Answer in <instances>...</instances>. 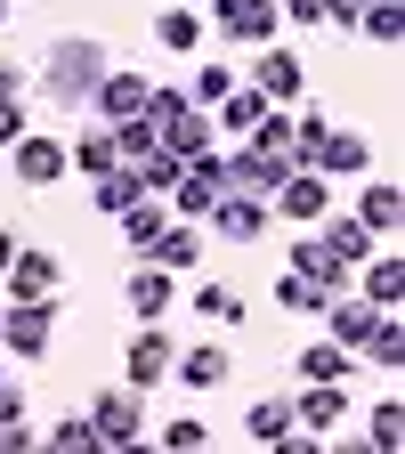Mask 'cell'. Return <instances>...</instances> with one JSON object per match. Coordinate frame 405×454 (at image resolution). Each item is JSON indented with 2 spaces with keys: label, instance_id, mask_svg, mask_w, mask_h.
<instances>
[{
  "label": "cell",
  "instance_id": "6da1fadb",
  "mask_svg": "<svg viewBox=\"0 0 405 454\" xmlns=\"http://www.w3.org/2000/svg\"><path fill=\"white\" fill-rule=\"evenodd\" d=\"M97 74H105V49H97L90 33H57V41L41 49V66H33V90H41L49 106L82 114V106L97 98Z\"/></svg>",
  "mask_w": 405,
  "mask_h": 454
},
{
  "label": "cell",
  "instance_id": "7a4b0ae2",
  "mask_svg": "<svg viewBox=\"0 0 405 454\" xmlns=\"http://www.w3.org/2000/svg\"><path fill=\"white\" fill-rule=\"evenodd\" d=\"M49 333H57V301H9V309H0V357L41 365L49 357Z\"/></svg>",
  "mask_w": 405,
  "mask_h": 454
},
{
  "label": "cell",
  "instance_id": "3957f363",
  "mask_svg": "<svg viewBox=\"0 0 405 454\" xmlns=\"http://www.w3.org/2000/svg\"><path fill=\"white\" fill-rule=\"evenodd\" d=\"M90 430H97V446H113V454H130L138 438H146V389H105L97 406H90Z\"/></svg>",
  "mask_w": 405,
  "mask_h": 454
},
{
  "label": "cell",
  "instance_id": "277c9868",
  "mask_svg": "<svg viewBox=\"0 0 405 454\" xmlns=\"http://www.w3.org/2000/svg\"><path fill=\"white\" fill-rule=\"evenodd\" d=\"M268 211L276 219H292V227H316L324 211H332V187H324V170H308V162H292L276 179V195H268Z\"/></svg>",
  "mask_w": 405,
  "mask_h": 454
},
{
  "label": "cell",
  "instance_id": "5b68a950",
  "mask_svg": "<svg viewBox=\"0 0 405 454\" xmlns=\"http://www.w3.org/2000/svg\"><path fill=\"white\" fill-rule=\"evenodd\" d=\"M211 25H219V41H227V49H260V41H276V33H284L276 0H211Z\"/></svg>",
  "mask_w": 405,
  "mask_h": 454
},
{
  "label": "cell",
  "instance_id": "8992f818",
  "mask_svg": "<svg viewBox=\"0 0 405 454\" xmlns=\"http://www.w3.org/2000/svg\"><path fill=\"white\" fill-rule=\"evenodd\" d=\"M252 90H260L268 106H300V98H308V66H300V49H284V41H260Z\"/></svg>",
  "mask_w": 405,
  "mask_h": 454
},
{
  "label": "cell",
  "instance_id": "52a82bcc",
  "mask_svg": "<svg viewBox=\"0 0 405 454\" xmlns=\"http://www.w3.org/2000/svg\"><path fill=\"white\" fill-rule=\"evenodd\" d=\"M203 227H211L219 244H260L268 227H276V211H268V195H219L203 211Z\"/></svg>",
  "mask_w": 405,
  "mask_h": 454
},
{
  "label": "cell",
  "instance_id": "ba28073f",
  "mask_svg": "<svg viewBox=\"0 0 405 454\" xmlns=\"http://www.w3.org/2000/svg\"><path fill=\"white\" fill-rule=\"evenodd\" d=\"M9 170H17V179L25 187H57V179H66V138H49V130H17L9 138Z\"/></svg>",
  "mask_w": 405,
  "mask_h": 454
},
{
  "label": "cell",
  "instance_id": "9c48e42d",
  "mask_svg": "<svg viewBox=\"0 0 405 454\" xmlns=\"http://www.w3.org/2000/svg\"><path fill=\"white\" fill-rule=\"evenodd\" d=\"M170 357H179V340H170L162 325H146V333H130V349H122V381L130 389H162V373H170Z\"/></svg>",
  "mask_w": 405,
  "mask_h": 454
},
{
  "label": "cell",
  "instance_id": "30bf717a",
  "mask_svg": "<svg viewBox=\"0 0 405 454\" xmlns=\"http://www.w3.org/2000/svg\"><path fill=\"white\" fill-rule=\"evenodd\" d=\"M357 414V397H349V381H308L300 397H292V422L300 430H316V438H332L340 422Z\"/></svg>",
  "mask_w": 405,
  "mask_h": 454
},
{
  "label": "cell",
  "instance_id": "8fae6325",
  "mask_svg": "<svg viewBox=\"0 0 405 454\" xmlns=\"http://www.w3.org/2000/svg\"><path fill=\"white\" fill-rule=\"evenodd\" d=\"M122 293H130V317H138V325H162L170 309H179V276H170L162 260H138Z\"/></svg>",
  "mask_w": 405,
  "mask_h": 454
},
{
  "label": "cell",
  "instance_id": "7c38bea8",
  "mask_svg": "<svg viewBox=\"0 0 405 454\" xmlns=\"http://www.w3.org/2000/svg\"><path fill=\"white\" fill-rule=\"evenodd\" d=\"M0 284H9V301H57V284H66V268H57V252H25L17 244V260L0 268Z\"/></svg>",
  "mask_w": 405,
  "mask_h": 454
},
{
  "label": "cell",
  "instance_id": "4fadbf2b",
  "mask_svg": "<svg viewBox=\"0 0 405 454\" xmlns=\"http://www.w3.org/2000/svg\"><path fill=\"white\" fill-rule=\"evenodd\" d=\"M292 268H300V276L316 284L324 301H332V293H349V284H357V268H349V260H332V244H324V236H292Z\"/></svg>",
  "mask_w": 405,
  "mask_h": 454
},
{
  "label": "cell",
  "instance_id": "5bb4252c",
  "mask_svg": "<svg viewBox=\"0 0 405 454\" xmlns=\"http://www.w3.org/2000/svg\"><path fill=\"white\" fill-rule=\"evenodd\" d=\"M146 90H154L146 74H122V66H105L90 106H97V122H130V114H146Z\"/></svg>",
  "mask_w": 405,
  "mask_h": 454
},
{
  "label": "cell",
  "instance_id": "9a60e30c",
  "mask_svg": "<svg viewBox=\"0 0 405 454\" xmlns=\"http://www.w3.org/2000/svg\"><path fill=\"white\" fill-rule=\"evenodd\" d=\"M170 373H179L187 389H227V373H236V349H227V340H195V349L170 357Z\"/></svg>",
  "mask_w": 405,
  "mask_h": 454
},
{
  "label": "cell",
  "instance_id": "2e32d148",
  "mask_svg": "<svg viewBox=\"0 0 405 454\" xmlns=\"http://www.w3.org/2000/svg\"><path fill=\"white\" fill-rule=\"evenodd\" d=\"M308 170H324V179H365V170H373V138H357V130H324V146H316Z\"/></svg>",
  "mask_w": 405,
  "mask_h": 454
},
{
  "label": "cell",
  "instance_id": "e0dca14e",
  "mask_svg": "<svg viewBox=\"0 0 405 454\" xmlns=\"http://www.w3.org/2000/svg\"><path fill=\"white\" fill-rule=\"evenodd\" d=\"M316 317L332 325V340H340V349H349V357H357V340L373 333V317H381V309H373V301H357V284H349V293H332V301H324Z\"/></svg>",
  "mask_w": 405,
  "mask_h": 454
},
{
  "label": "cell",
  "instance_id": "ac0fdd59",
  "mask_svg": "<svg viewBox=\"0 0 405 454\" xmlns=\"http://www.w3.org/2000/svg\"><path fill=\"white\" fill-rule=\"evenodd\" d=\"M113 219H122V244H130V252L146 260V252H154V236L170 227V203H162V195H138L130 211H113Z\"/></svg>",
  "mask_w": 405,
  "mask_h": 454
},
{
  "label": "cell",
  "instance_id": "d6986e66",
  "mask_svg": "<svg viewBox=\"0 0 405 454\" xmlns=\"http://www.w3.org/2000/svg\"><path fill=\"white\" fill-rule=\"evenodd\" d=\"M316 227H324V244H332V260H349V268H357V260H365V252L381 244V236H373V227L357 219V211H324Z\"/></svg>",
  "mask_w": 405,
  "mask_h": 454
},
{
  "label": "cell",
  "instance_id": "ffe728a7",
  "mask_svg": "<svg viewBox=\"0 0 405 454\" xmlns=\"http://www.w3.org/2000/svg\"><path fill=\"white\" fill-rule=\"evenodd\" d=\"M122 154H113V122H90L82 138H66V170H82V179H97V170H113Z\"/></svg>",
  "mask_w": 405,
  "mask_h": 454
},
{
  "label": "cell",
  "instance_id": "44dd1931",
  "mask_svg": "<svg viewBox=\"0 0 405 454\" xmlns=\"http://www.w3.org/2000/svg\"><path fill=\"white\" fill-rule=\"evenodd\" d=\"M162 146L179 154V162H195L203 146H219V130H211V106H187L179 122H162Z\"/></svg>",
  "mask_w": 405,
  "mask_h": 454
},
{
  "label": "cell",
  "instance_id": "7402d4cb",
  "mask_svg": "<svg viewBox=\"0 0 405 454\" xmlns=\"http://www.w3.org/2000/svg\"><path fill=\"white\" fill-rule=\"evenodd\" d=\"M357 268H365V276H357V284H365L357 301H373V309H397V293H405V260H389V252H365Z\"/></svg>",
  "mask_w": 405,
  "mask_h": 454
},
{
  "label": "cell",
  "instance_id": "603a6c76",
  "mask_svg": "<svg viewBox=\"0 0 405 454\" xmlns=\"http://www.w3.org/2000/svg\"><path fill=\"white\" fill-rule=\"evenodd\" d=\"M260 114H268V98L236 82V90H227V98L211 106V130H236V138H252V130H260Z\"/></svg>",
  "mask_w": 405,
  "mask_h": 454
},
{
  "label": "cell",
  "instance_id": "cb8c5ba5",
  "mask_svg": "<svg viewBox=\"0 0 405 454\" xmlns=\"http://www.w3.org/2000/svg\"><path fill=\"white\" fill-rule=\"evenodd\" d=\"M349 365H357V357L340 349V340H308V349L292 357V373H300V381H349Z\"/></svg>",
  "mask_w": 405,
  "mask_h": 454
},
{
  "label": "cell",
  "instance_id": "d4e9b609",
  "mask_svg": "<svg viewBox=\"0 0 405 454\" xmlns=\"http://www.w3.org/2000/svg\"><path fill=\"white\" fill-rule=\"evenodd\" d=\"M146 195V179H138V162H113V170H97V211L113 219V211H130Z\"/></svg>",
  "mask_w": 405,
  "mask_h": 454
},
{
  "label": "cell",
  "instance_id": "484cf974",
  "mask_svg": "<svg viewBox=\"0 0 405 454\" xmlns=\"http://www.w3.org/2000/svg\"><path fill=\"white\" fill-rule=\"evenodd\" d=\"M146 260H162L170 276H179V268H195V260H203V236H195V227H179V219H170L162 236H154V252H146Z\"/></svg>",
  "mask_w": 405,
  "mask_h": 454
},
{
  "label": "cell",
  "instance_id": "4316f807",
  "mask_svg": "<svg viewBox=\"0 0 405 454\" xmlns=\"http://www.w3.org/2000/svg\"><path fill=\"white\" fill-rule=\"evenodd\" d=\"M195 317H203V325H244V293L211 276V284H195Z\"/></svg>",
  "mask_w": 405,
  "mask_h": 454
},
{
  "label": "cell",
  "instance_id": "83f0119b",
  "mask_svg": "<svg viewBox=\"0 0 405 454\" xmlns=\"http://www.w3.org/2000/svg\"><path fill=\"white\" fill-rule=\"evenodd\" d=\"M357 357H373L381 373H397V357H405V340H397V309H381V317H373V333L357 340Z\"/></svg>",
  "mask_w": 405,
  "mask_h": 454
},
{
  "label": "cell",
  "instance_id": "f1b7e54d",
  "mask_svg": "<svg viewBox=\"0 0 405 454\" xmlns=\"http://www.w3.org/2000/svg\"><path fill=\"white\" fill-rule=\"evenodd\" d=\"M397 211H405V195H397L389 179H373V187L357 195V219L373 227V236H389V227H397Z\"/></svg>",
  "mask_w": 405,
  "mask_h": 454
},
{
  "label": "cell",
  "instance_id": "f546056e",
  "mask_svg": "<svg viewBox=\"0 0 405 454\" xmlns=\"http://www.w3.org/2000/svg\"><path fill=\"white\" fill-rule=\"evenodd\" d=\"M244 430H252L260 446H276L284 430H292V397H252V414H244Z\"/></svg>",
  "mask_w": 405,
  "mask_h": 454
},
{
  "label": "cell",
  "instance_id": "4dcf8cb0",
  "mask_svg": "<svg viewBox=\"0 0 405 454\" xmlns=\"http://www.w3.org/2000/svg\"><path fill=\"white\" fill-rule=\"evenodd\" d=\"M154 41L187 57V49H203V17H195V9H162V17H154Z\"/></svg>",
  "mask_w": 405,
  "mask_h": 454
},
{
  "label": "cell",
  "instance_id": "1f68e13d",
  "mask_svg": "<svg viewBox=\"0 0 405 454\" xmlns=\"http://www.w3.org/2000/svg\"><path fill=\"white\" fill-rule=\"evenodd\" d=\"M276 309H284V317H316V309H324V293H316L300 268H284V276H276Z\"/></svg>",
  "mask_w": 405,
  "mask_h": 454
},
{
  "label": "cell",
  "instance_id": "d6a6232c",
  "mask_svg": "<svg viewBox=\"0 0 405 454\" xmlns=\"http://www.w3.org/2000/svg\"><path fill=\"white\" fill-rule=\"evenodd\" d=\"M236 82H244V74H236V66H227V57H211V66H195V82H187V98H195V106H219V98H227V90H236Z\"/></svg>",
  "mask_w": 405,
  "mask_h": 454
},
{
  "label": "cell",
  "instance_id": "836d02e7",
  "mask_svg": "<svg viewBox=\"0 0 405 454\" xmlns=\"http://www.w3.org/2000/svg\"><path fill=\"white\" fill-rule=\"evenodd\" d=\"M162 138H154V122H146V114H130V122H113V154H122V162H146Z\"/></svg>",
  "mask_w": 405,
  "mask_h": 454
},
{
  "label": "cell",
  "instance_id": "e575fe53",
  "mask_svg": "<svg viewBox=\"0 0 405 454\" xmlns=\"http://www.w3.org/2000/svg\"><path fill=\"white\" fill-rule=\"evenodd\" d=\"M324 130H332V122H324V114H316V106H300V114H292V162H316V146H324Z\"/></svg>",
  "mask_w": 405,
  "mask_h": 454
},
{
  "label": "cell",
  "instance_id": "d590c367",
  "mask_svg": "<svg viewBox=\"0 0 405 454\" xmlns=\"http://www.w3.org/2000/svg\"><path fill=\"white\" fill-rule=\"evenodd\" d=\"M179 170H187L179 154H170V146H154V154L138 162V179H146V195H170V187H179Z\"/></svg>",
  "mask_w": 405,
  "mask_h": 454
},
{
  "label": "cell",
  "instance_id": "8d00e7d4",
  "mask_svg": "<svg viewBox=\"0 0 405 454\" xmlns=\"http://www.w3.org/2000/svg\"><path fill=\"white\" fill-rule=\"evenodd\" d=\"M41 446H57V454H97V430H90V414H74V422H57Z\"/></svg>",
  "mask_w": 405,
  "mask_h": 454
},
{
  "label": "cell",
  "instance_id": "74e56055",
  "mask_svg": "<svg viewBox=\"0 0 405 454\" xmlns=\"http://www.w3.org/2000/svg\"><path fill=\"white\" fill-rule=\"evenodd\" d=\"M365 438H373L381 454H397V397H373V422H365Z\"/></svg>",
  "mask_w": 405,
  "mask_h": 454
},
{
  "label": "cell",
  "instance_id": "f35d334b",
  "mask_svg": "<svg viewBox=\"0 0 405 454\" xmlns=\"http://www.w3.org/2000/svg\"><path fill=\"white\" fill-rule=\"evenodd\" d=\"M162 446H179V454H195V446H211V430H203L195 414H179V422H162Z\"/></svg>",
  "mask_w": 405,
  "mask_h": 454
},
{
  "label": "cell",
  "instance_id": "ab89813d",
  "mask_svg": "<svg viewBox=\"0 0 405 454\" xmlns=\"http://www.w3.org/2000/svg\"><path fill=\"white\" fill-rule=\"evenodd\" d=\"M357 25H365V33H373V41H381V49H389V41H397V0H381V9H365V17H357Z\"/></svg>",
  "mask_w": 405,
  "mask_h": 454
},
{
  "label": "cell",
  "instance_id": "60d3db41",
  "mask_svg": "<svg viewBox=\"0 0 405 454\" xmlns=\"http://www.w3.org/2000/svg\"><path fill=\"white\" fill-rule=\"evenodd\" d=\"M276 17H292V33L300 25H324V0H276Z\"/></svg>",
  "mask_w": 405,
  "mask_h": 454
},
{
  "label": "cell",
  "instance_id": "b9f144b4",
  "mask_svg": "<svg viewBox=\"0 0 405 454\" xmlns=\"http://www.w3.org/2000/svg\"><path fill=\"white\" fill-rule=\"evenodd\" d=\"M33 90V66H17V57H0V98H25Z\"/></svg>",
  "mask_w": 405,
  "mask_h": 454
},
{
  "label": "cell",
  "instance_id": "7bdbcfd3",
  "mask_svg": "<svg viewBox=\"0 0 405 454\" xmlns=\"http://www.w3.org/2000/svg\"><path fill=\"white\" fill-rule=\"evenodd\" d=\"M25 122H33V114H25V98H0V146H9Z\"/></svg>",
  "mask_w": 405,
  "mask_h": 454
},
{
  "label": "cell",
  "instance_id": "ee69618b",
  "mask_svg": "<svg viewBox=\"0 0 405 454\" xmlns=\"http://www.w3.org/2000/svg\"><path fill=\"white\" fill-rule=\"evenodd\" d=\"M9 422H25V389H9V381H0V430H9Z\"/></svg>",
  "mask_w": 405,
  "mask_h": 454
},
{
  "label": "cell",
  "instance_id": "f6af8a7d",
  "mask_svg": "<svg viewBox=\"0 0 405 454\" xmlns=\"http://www.w3.org/2000/svg\"><path fill=\"white\" fill-rule=\"evenodd\" d=\"M324 17H332V25H349V33H357V17H365V0H324Z\"/></svg>",
  "mask_w": 405,
  "mask_h": 454
},
{
  "label": "cell",
  "instance_id": "bcb514c9",
  "mask_svg": "<svg viewBox=\"0 0 405 454\" xmlns=\"http://www.w3.org/2000/svg\"><path fill=\"white\" fill-rule=\"evenodd\" d=\"M17 260V236H9V227H0V268H9Z\"/></svg>",
  "mask_w": 405,
  "mask_h": 454
},
{
  "label": "cell",
  "instance_id": "7dc6e473",
  "mask_svg": "<svg viewBox=\"0 0 405 454\" xmlns=\"http://www.w3.org/2000/svg\"><path fill=\"white\" fill-rule=\"evenodd\" d=\"M0 25H9V0H0Z\"/></svg>",
  "mask_w": 405,
  "mask_h": 454
}]
</instances>
